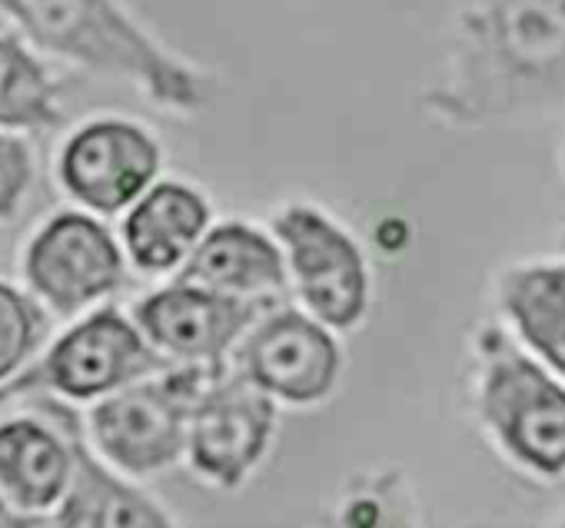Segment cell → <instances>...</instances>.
I'll use <instances>...</instances> for the list:
<instances>
[{"label":"cell","mask_w":565,"mask_h":528,"mask_svg":"<svg viewBox=\"0 0 565 528\" xmlns=\"http://www.w3.org/2000/svg\"><path fill=\"white\" fill-rule=\"evenodd\" d=\"M71 482V449L51 425L34 419L0 422V488L18 511H51Z\"/></svg>","instance_id":"cell-15"},{"label":"cell","mask_w":565,"mask_h":528,"mask_svg":"<svg viewBox=\"0 0 565 528\" xmlns=\"http://www.w3.org/2000/svg\"><path fill=\"white\" fill-rule=\"evenodd\" d=\"M266 306H273L269 297L243 300L236 293H216L177 280L173 287L147 297L134 310V320L157 349L223 373L226 349L266 313Z\"/></svg>","instance_id":"cell-8"},{"label":"cell","mask_w":565,"mask_h":528,"mask_svg":"<svg viewBox=\"0 0 565 528\" xmlns=\"http://www.w3.org/2000/svg\"><path fill=\"white\" fill-rule=\"evenodd\" d=\"M153 369H167V359L143 343L130 320H124L117 310H100L74 326L34 373L14 386H0V399L38 386H47L67 399H97Z\"/></svg>","instance_id":"cell-4"},{"label":"cell","mask_w":565,"mask_h":528,"mask_svg":"<svg viewBox=\"0 0 565 528\" xmlns=\"http://www.w3.org/2000/svg\"><path fill=\"white\" fill-rule=\"evenodd\" d=\"M24 270L57 313H77L124 283V256L97 219L61 213L34 236Z\"/></svg>","instance_id":"cell-9"},{"label":"cell","mask_w":565,"mask_h":528,"mask_svg":"<svg viewBox=\"0 0 565 528\" xmlns=\"http://www.w3.org/2000/svg\"><path fill=\"white\" fill-rule=\"evenodd\" d=\"M273 229L290 249L300 297L313 316L337 330L356 326L370 297L366 262L356 243L310 206H287L273 219Z\"/></svg>","instance_id":"cell-7"},{"label":"cell","mask_w":565,"mask_h":528,"mask_svg":"<svg viewBox=\"0 0 565 528\" xmlns=\"http://www.w3.org/2000/svg\"><path fill=\"white\" fill-rule=\"evenodd\" d=\"M57 87L18 37L0 34V127H54Z\"/></svg>","instance_id":"cell-17"},{"label":"cell","mask_w":565,"mask_h":528,"mask_svg":"<svg viewBox=\"0 0 565 528\" xmlns=\"http://www.w3.org/2000/svg\"><path fill=\"white\" fill-rule=\"evenodd\" d=\"M210 223L206 200L183 183H157L140 193L124 223L127 249L143 273H167L190 256Z\"/></svg>","instance_id":"cell-14"},{"label":"cell","mask_w":565,"mask_h":528,"mask_svg":"<svg viewBox=\"0 0 565 528\" xmlns=\"http://www.w3.org/2000/svg\"><path fill=\"white\" fill-rule=\"evenodd\" d=\"M210 366L190 363L186 369L167 373L127 386L90 409V432L100 452L130 475H147L173 465L186 452V425L196 396L220 379Z\"/></svg>","instance_id":"cell-3"},{"label":"cell","mask_w":565,"mask_h":528,"mask_svg":"<svg viewBox=\"0 0 565 528\" xmlns=\"http://www.w3.org/2000/svg\"><path fill=\"white\" fill-rule=\"evenodd\" d=\"M34 180V157L21 137L0 133V219H8Z\"/></svg>","instance_id":"cell-19"},{"label":"cell","mask_w":565,"mask_h":528,"mask_svg":"<svg viewBox=\"0 0 565 528\" xmlns=\"http://www.w3.org/2000/svg\"><path fill=\"white\" fill-rule=\"evenodd\" d=\"M276 425L273 396L243 373L213 379L190 409L186 452L200 475L236 488L266 455Z\"/></svg>","instance_id":"cell-5"},{"label":"cell","mask_w":565,"mask_h":528,"mask_svg":"<svg viewBox=\"0 0 565 528\" xmlns=\"http://www.w3.org/2000/svg\"><path fill=\"white\" fill-rule=\"evenodd\" d=\"M236 366L263 392L310 406L330 396L340 373V349L317 320L279 310L243 340Z\"/></svg>","instance_id":"cell-10"},{"label":"cell","mask_w":565,"mask_h":528,"mask_svg":"<svg viewBox=\"0 0 565 528\" xmlns=\"http://www.w3.org/2000/svg\"><path fill=\"white\" fill-rule=\"evenodd\" d=\"M41 409L57 422L71 449V482L67 498L47 525L61 528H167L170 518L143 492L114 478L87 449L81 435V416L64 402H41Z\"/></svg>","instance_id":"cell-12"},{"label":"cell","mask_w":565,"mask_h":528,"mask_svg":"<svg viewBox=\"0 0 565 528\" xmlns=\"http://www.w3.org/2000/svg\"><path fill=\"white\" fill-rule=\"evenodd\" d=\"M502 300L522 336L565 376V267L515 270Z\"/></svg>","instance_id":"cell-16"},{"label":"cell","mask_w":565,"mask_h":528,"mask_svg":"<svg viewBox=\"0 0 565 528\" xmlns=\"http://www.w3.org/2000/svg\"><path fill=\"white\" fill-rule=\"evenodd\" d=\"M41 336H44L41 310L14 287L0 283V382L11 379L31 359Z\"/></svg>","instance_id":"cell-18"},{"label":"cell","mask_w":565,"mask_h":528,"mask_svg":"<svg viewBox=\"0 0 565 528\" xmlns=\"http://www.w3.org/2000/svg\"><path fill=\"white\" fill-rule=\"evenodd\" d=\"M462 44L469 90H565V0H472Z\"/></svg>","instance_id":"cell-2"},{"label":"cell","mask_w":565,"mask_h":528,"mask_svg":"<svg viewBox=\"0 0 565 528\" xmlns=\"http://www.w3.org/2000/svg\"><path fill=\"white\" fill-rule=\"evenodd\" d=\"M486 386L482 412L499 432L505 449L539 472L565 468V389L545 379L529 359L512 346L495 340Z\"/></svg>","instance_id":"cell-6"},{"label":"cell","mask_w":565,"mask_h":528,"mask_svg":"<svg viewBox=\"0 0 565 528\" xmlns=\"http://www.w3.org/2000/svg\"><path fill=\"white\" fill-rule=\"evenodd\" d=\"M31 525H47V518H41V515H18L4 502V495H0V528H31Z\"/></svg>","instance_id":"cell-20"},{"label":"cell","mask_w":565,"mask_h":528,"mask_svg":"<svg viewBox=\"0 0 565 528\" xmlns=\"http://www.w3.org/2000/svg\"><path fill=\"white\" fill-rule=\"evenodd\" d=\"M34 44L87 71L140 84L157 104L196 110L203 94L190 67L147 37L114 0H0Z\"/></svg>","instance_id":"cell-1"},{"label":"cell","mask_w":565,"mask_h":528,"mask_svg":"<svg viewBox=\"0 0 565 528\" xmlns=\"http://www.w3.org/2000/svg\"><path fill=\"white\" fill-rule=\"evenodd\" d=\"M180 280L216 293L259 297L287 287V262L259 229L223 223L190 249Z\"/></svg>","instance_id":"cell-13"},{"label":"cell","mask_w":565,"mask_h":528,"mask_svg":"<svg viewBox=\"0 0 565 528\" xmlns=\"http://www.w3.org/2000/svg\"><path fill=\"white\" fill-rule=\"evenodd\" d=\"M157 170V140L124 120H97L77 130L61 153V180L67 193L97 213H120L137 203Z\"/></svg>","instance_id":"cell-11"}]
</instances>
